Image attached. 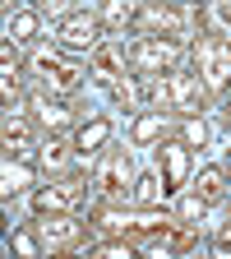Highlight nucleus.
Here are the masks:
<instances>
[{
    "instance_id": "1",
    "label": "nucleus",
    "mask_w": 231,
    "mask_h": 259,
    "mask_svg": "<svg viewBox=\"0 0 231 259\" xmlns=\"http://www.w3.org/2000/svg\"><path fill=\"white\" fill-rule=\"evenodd\" d=\"M129 181H134V162H129V153H125V148H111V153L102 157V167H97V176H93L97 194H102L107 204L129 199Z\"/></svg>"
},
{
    "instance_id": "2",
    "label": "nucleus",
    "mask_w": 231,
    "mask_h": 259,
    "mask_svg": "<svg viewBox=\"0 0 231 259\" xmlns=\"http://www.w3.org/2000/svg\"><path fill=\"white\" fill-rule=\"evenodd\" d=\"M194 70H199L204 88L222 93V88L231 83V47H226L222 37H208V42H199V51H194Z\"/></svg>"
},
{
    "instance_id": "3",
    "label": "nucleus",
    "mask_w": 231,
    "mask_h": 259,
    "mask_svg": "<svg viewBox=\"0 0 231 259\" xmlns=\"http://www.w3.org/2000/svg\"><path fill=\"white\" fill-rule=\"evenodd\" d=\"M28 70L37 74L51 93H74V88H79V65H70L60 51H32Z\"/></svg>"
},
{
    "instance_id": "4",
    "label": "nucleus",
    "mask_w": 231,
    "mask_h": 259,
    "mask_svg": "<svg viewBox=\"0 0 231 259\" xmlns=\"http://www.w3.org/2000/svg\"><path fill=\"white\" fill-rule=\"evenodd\" d=\"M79 204H83V181L79 176H65V181H56V185L32 194V208H37L42 218L47 213H74Z\"/></svg>"
},
{
    "instance_id": "5",
    "label": "nucleus",
    "mask_w": 231,
    "mask_h": 259,
    "mask_svg": "<svg viewBox=\"0 0 231 259\" xmlns=\"http://www.w3.org/2000/svg\"><path fill=\"white\" fill-rule=\"evenodd\" d=\"M37 241L42 250H74L83 245V222H74L70 213H51V222H37Z\"/></svg>"
},
{
    "instance_id": "6",
    "label": "nucleus",
    "mask_w": 231,
    "mask_h": 259,
    "mask_svg": "<svg viewBox=\"0 0 231 259\" xmlns=\"http://www.w3.org/2000/svg\"><path fill=\"white\" fill-rule=\"evenodd\" d=\"M176 60H180V42H171V37H144V42H134V65L148 70V74L176 70Z\"/></svg>"
},
{
    "instance_id": "7",
    "label": "nucleus",
    "mask_w": 231,
    "mask_h": 259,
    "mask_svg": "<svg viewBox=\"0 0 231 259\" xmlns=\"http://www.w3.org/2000/svg\"><path fill=\"white\" fill-rule=\"evenodd\" d=\"M56 37L65 47H74V51H93L97 42H102V19H97V14H70V19L60 23Z\"/></svg>"
},
{
    "instance_id": "8",
    "label": "nucleus",
    "mask_w": 231,
    "mask_h": 259,
    "mask_svg": "<svg viewBox=\"0 0 231 259\" xmlns=\"http://www.w3.org/2000/svg\"><path fill=\"white\" fill-rule=\"evenodd\" d=\"M167 93H171V107L180 116H194L204 107V79L199 74H171L167 79Z\"/></svg>"
},
{
    "instance_id": "9",
    "label": "nucleus",
    "mask_w": 231,
    "mask_h": 259,
    "mask_svg": "<svg viewBox=\"0 0 231 259\" xmlns=\"http://www.w3.org/2000/svg\"><path fill=\"white\" fill-rule=\"evenodd\" d=\"M139 23L148 28V37H157V32H167L171 42H180V37H185V23H190V19H185L180 10H167V5H153V10H148V14L139 19Z\"/></svg>"
},
{
    "instance_id": "10",
    "label": "nucleus",
    "mask_w": 231,
    "mask_h": 259,
    "mask_svg": "<svg viewBox=\"0 0 231 259\" xmlns=\"http://www.w3.org/2000/svg\"><path fill=\"white\" fill-rule=\"evenodd\" d=\"M144 245L153 254H180V250L194 245V232H190V227H167V222H162L153 236H144Z\"/></svg>"
},
{
    "instance_id": "11",
    "label": "nucleus",
    "mask_w": 231,
    "mask_h": 259,
    "mask_svg": "<svg viewBox=\"0 0 231 259\" xmlns=\"http://www.w3.org/2000/svg\"><path fill=\"white\" fill-rule=\"evenodd\" d=\"M93 74L102 79V83H120V74H125V56H120L111 42H97V47H93Z\"/></svg>"
},
{
    "instance_id": "12",
    "label": "nucleus",
    "mask_w": 231,
    "mask_h": 259,
    "mask_svg": "<svg viewBox=\"0 0 231 259\" xmlns=\"http://www.w3.org/2000/svg\"><path fill=\"white\" fill-rule=\"evenodd\" d=\"M32 116H37V125H47V130H60L65 120H70V111H65L60 102H51L47 93H37V97H32Z\"/></svg>"
},
{
    "instance_id": "13",
    "label": "nucleus",
    "mask_w": 231,
    "mask_h": 259,
    "mask_svg": "<svg viewBox=\"0 0 231 259\" xmlns=\"http://www.w3.org/2000/svg\"><path fill=\"white\" fill-rule=\"evenodd\" d=\"M157 162H167V185L176 190V185L185 181V148H180V144H162V148H157Z\"/></svg>"
},
{
    "instance_id": "14",
    "label": "nucleus",
    "mask_w": 231,
    "mask_h": 259,
    "mask_svg": "<svg viewBox=\"0 0 231 259\" xmlns=\"http://www.w3.org/2000/svg\"><path fill=\"white\" fill-rule=\"evenodd\" d=\"M134 14H139V0H107L97 19H102L107 28H125V23L134 19Z\"/></svg>"
},
{
    "instance_id": "15",
    "label": "nucleus",
    "mask_w": 231,
    "mask_h": 259,
    "mask_svg": "<svg viewBox=\"0 0 231 259\" xmlns=\"http://www.w3.org/2000/svg\"><path fill=\"white\" fill-rule=\"evenodd\" d=\"M28 144H32V125L23 116H10L5 120V148L10 153H28Z\"/></svg>"
},
{
    "instance_id": "16",
    "label": "nucleus",
    "mask_w": 231,
    "mask_h": 259,
    "mask_svg": "<svg viewBox=\"0 0 231 259\" xmlns=\"http://www.w3.org/2000/svg\"><path fill=\"white\" fill-rule=\"evenodd\" d=\"M107 135H111V125H107V120H93V125H83V130H79L74 148H79V153L88 157V153H97V148L107 144Z\"/></svg>"
},
{
    "instance_id": "17",
    "label": "nucleus",
    "mask_w": 231,
    "mask_h": 259,
    "mask_svg": "<svg viewBox=\"0 0 231 259\" xmlns=\"http://www.w3.org/2000/svg\"><path fill=\"white\" fill-rule=\"evenodd\" d=\"M162 194H171V185H167V176H162V167H157V171H148V176L139 181L134 199H139V204H157Z\"/></svg>"
},
{
    "instance_id": "18",
    "label": "nucleus",
    "mask_w": 231,
    "mask_h": 259,
    "mask_svg": "<svg viewBox=\"0 0 231 259\" xmlns=\"http://www.w3.org/2000/svg\"><path fill=\"white\" fill-rule=\"evenodd\" d=\"M194 194H199L204 204H213L217 194H222V171L217 167H208V171H199V181H194Z\"/></svg>"
},
{
    "instance_id": "19",
    "label": "nucleus",
    "mask_w": 231,
    "mask_h": 259,
    "mask_svg": "<svg viewBox=\"0 0 231 259\" xmlns=\"http://www.w3.org/2000/svg\"><path fill=\"white\" fill-rule=\"evenodd\" d=\"M32 32H37V14H32V10H19V14L10 19V37H14V42H28Z\"/></svg>"
},
{
    "instance_id": "20",
    "label": "nucleus",
    "mask_w": 231,
    "mask_h": 259,
    "mask_svg": "<svg viewBox=\"0 0 231 259\" xmlns=\"http://www.w3.org/2000/svg\"><path fill=\"white\" fill-rule=\"evenodd\" d=\"M162 135V111H148V116H139V125H134V144H153Z\"/></svg>"
},
{
    "instance_id": "21",
    "label": "nucleus",
    "mask_w": 231,
    "mask_h": 259,
    "mask_svg": "<svg viewBox=\"0 0 231 259\" xmlns=\"http://www.w3.org/2000/svg\"><path fill=\"white\" fill-rule=\"evenodd\" d=\"M42 162H47L51 171H65V167H70V144H60V139H51V144L42 148Z\"/></svg>"
},
{
    "instance_id": "22",
    "label": "nucleus",
    "mask_w": 231,
    "mask_h": 259,
    "mask_svg": "<svg viewBox=\"0 0 231 259\" xmlns=\"http://www.w3.org/2000/svg\"><path fill=\"white\" fill-rule=\"evenodd\" d=\"M208 23H213V32H231V0H213L208 5Z\"/></svg>"
},
{
    "instance_id": "23",
    "label": "nucleus",
    "mask_w": 231,
    "mask_h": 259,
    "mask_svg": "<svg viewBox=\"0 0 231 259\" xmlns=\"http://www.w3.org/2000/svg\"><path fill=\"white\" fill-rule=\"evenodd\" d=\"M213 250H217V254H231V218L217 227V236H213Z\"/></svg>"
},
{
    "instance_id": "24",
    "label": "nucleus",
    "mask_w": 231,
    "mask_h": 259,
    "mask_svg": "<svg viewBox=\"0 0 231 259\" xmlns=\"http://www.w3.org/2000/svg\"><path fill=\"white\" fill-rule=\"evenodd\" d=\"M204 120H194V116H185V144H204Z\"/></svg>"
},
{
    "instance_id": "25",
    "label": "nucleus",
    "mask_w": 231,
    "mask_h": 259,
    "mask_svg": "<svg viewBox=\"0 0 231 259\" xmlns=\"http://www.w3.org/2000/svg\"><path fill=\"white\" fill-rule=\"evenodd\" d=\"M226 125H231V97H226Z\"/></svg>"
},
{
    "instance_id": "26",
    "label": "nucleus",
    "mask_w": 231,
    "mask_h": 259,
    "mask_svg": "<svg viewBox=\"0 0 231 259\" xmlns=\"http://www.w3.org/2000/svg\"><path fill=\"white\" fill-rule=\"evenodd\" d=\"M226 176H231V157H226Z\"/></svg>"
}]
</instances>
